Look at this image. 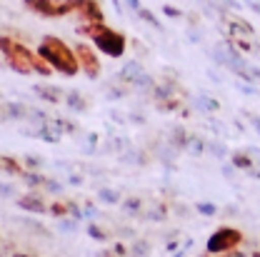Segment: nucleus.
Listing matches in <instances>:
<instances>
[{
    "mask_svg": "<svg viewBox=\"0 0 260 257\" xmlns=\"http://www.w3.org/2000/svg\"><path fill=\"white\" fill-rule=\"evenodd\" d=\"M208 153H210L215 160H225V158H230L228 145L225 142H220V140H210V142H208Z\"/></svg>",
    "mask_w": 260,
    "mask_h": 257,
    "instance_id": "c85d7f7f",
    "label": "nucleus"
},
{
    "mask_svg": "<svg viewBox=\"0 0 260 257\" xmlns=\"http://www.w3.org/2000/svg\"><path fill=\"white\" fill-rule=\"evenodd\" d=\"M105 28H108V23H78V25H75V32H78L80 38H85V40H93V38H98Z\"/></svg>",
    "mask_w": 260,
    "mask_h": 257,
    "instance_id": "aec40b11",
    "label": "nucleus"
},
{
    "mask_svg": "<svg viewBox=\"0 0 260 257\" xmlns=\"http://www.w3.org/2000/svg\"><path fill=\"white\" fill-rule=\"evenodd\" d=\"M113 252H115L118 257H130V247L125 245V242L115 240V242H113Z\"/></svg>",
    "mask_w": 260,
    "mask_h": 257,
    "instance_id": "79ce46f5",
    "label": "nucleus"
},
{
    "mask_svg": "<svg viewBox=\"0 0 260 257\" xmlns=\"http://www.w3.org/2000/svg\"><path fill=\"white\" fill-rule=\"evenodd\" d=\"M15 205H18L23 212H30V215H48V205H45V200L40 197L38 190H30V193L20 195V197L15 200Z\"/></svg>",
    "mask_w": 260,
    "mask_h": 257,
    "instance_id": "6e6552de",
    "label": "nucleus"
},
{
    "mask_svg": "<svg viewBox=\"0 0 260 257\" xmlns=\"http://www.w3.org/2000/svg\"><path fill=\"white\" fill-rule=\"evenodd\" d=\"M50 125L58 130L60 135H75V132L80 130V125H78V123H73L70 118H63V115H55V118H50Z\"/></svg>",
    "mask_w": 260,
    "mask_h": 257,
    "instance_id": "412c9836",
    "label": "nucleus"
},
{
    "mask_svg": "<svg viewBox=\"0 0 260 257\" xmlns=\"http://www.w3.org/2000/svg\"><path fill=\"white\" fill-rule=\"evenodd\" d=\"M175 95H185V90H180L173 78H162L160 83L155 85V90H153L150 97H153V102H160V100H168V97H175Z\"/></svg>",
    "mask_w": 260,
    "mask_h": 257,
    "instance_id": "f8f14e48",
    "label": "nucleus"
},
{
    "mask_svg": "<svg viewBox=\"0 0 260 257\" xmlns=\"http://www.w3.org/2000/svg\"><path fill=\"white\" fill-rule=\"evenodd\" d=\"M10 257H38L35 252H30V250H20V252H13Z\"/></svg>",
    "mask_w": 260,
    "mask_h": 257,
    "instance_id": "bf43d9fd",
    "label": "nucleus"
},
{
    "mask_svg": "<svg viewBox=\"0 0 260 257\" xmlns=\"http://www.w3.org/2000/svg\"><path fill=\"white\" fill-rule=\"evenodd\" d=\"M143 72H145V67H143V63H140V60H128V63L120 67V72L115 75V80H118L120 85H125V88L130 90V85H133V83H135Z\"/></svg>",
    "mask_w": 260,
    "mask_h": 257,
    "instance_id": "9d476101",
    "label": "nucleus"
},
{
    "mask_svg": "<svg viewBox=\"0 0 260 257\" xmlns=\"http://www.w3.org/2000/svg\"><path fill=\"white\" fill-rule=\"evenodd\" d=\"M32 72H35V75H40V78H50V75H53V67H50V65L35 53V58H32Z\"/></svg>",
    "mask_w": 260,
    "mask_h": 257,
    "instance_id": "2f4dec72",
    "label": "nucleus"
},
{
    "mask_svg": "<svg viewBox=\"0 0 260 257\" xmlns=\"http://www.w3.org/2000/svg\"><path fill=\"white\" fill-rule=\"evenodd\" d=\"M160 13L165 18H173V20H180V18H185V13L180 10V8H175V5H170V3H165L160 8Z\"/></svg>",
    "mask_w": 260,
    "mask_h": 257,
    "instance_id": "c9c22d12",
    "label": "nucleus"
},
{
    "mask_svg": "<svg viewBox=\"0 0 260 257\" xmlns=\"http://www.w3.org/2000/svg\"><path fill=\"white\" fill-rule=\"evenodd\" d=\"M255 50H260V45H255Z\"/></svg>",
    "mask_w": 260,
    "mask_h": 257,
    "instance_id": "0e129e2a",
    "label": "nucleus"
},
{
    "mask_svg": "<svg viewBox=\"0 0 260 257\" xmlns=\"http://www.w3.org/2000/svg\"><path fill=\"white\" fill-rule=\"evenodd\" d=\"M98 200L105 202V205H120V202H123V195L118 193V190L103 188V190H98Z\"/></svg>",
    "mask_w": 260,
    "mask_h": 257,
    "instance_id": "c756f323",
    "label": "nucleus"
},
{
    "mask_svg": "<svg viewBox=\"0 0 260 257\" xmlns=\"http://www.w3.org/2000/svg\"><path fill=\"white\" fill-rule=\"evenodd\" d=\"M0 162H3V172H8V175H23L25 172V165L23 160H18V158H13V155H0Z\"/></svg>",
    "mask_w": 260,
    "mask_h": 257,
    "instance_id": "5701e85b",
    "label": "nucleus"
},
{
    "mask_svg": "<svg viewBox=\"0 0 260 257\" xmlns=\"http://www.w3.org/2000/svg\"><path fill=\"white\" fill-rule=\"evenodd\" d=\"M23 165L30 167V170H38V167H43V160L35 158V155H25V158H23Z\"/></svg>",
    "mask_w": 260,
    "mask_h": 257,
    "instance_id": "37998d69",
    "label": "nucleus"
},
{
    "mask_svg": "<svg viewBox=\"0 0 260 257\" xmlns=\"http://www.w3.org/2000/svg\"><path fill=\"white\" fill-rule=\"evenodd\" d=\"M0 172H3V162H0Z\"/></svg>",
    "mask_w": 260,
    "mask_h": 257,
    "instance_id": "e2e57ef3",
    "label": "nucleus"
},
{
    "mask_svg": "<svg viewBox=\"0 0 260 257\" xmlns=\"http://www.w3.org/2000/svg\"><path fill=\"white\" fill-rule=\"evenodd\" d=\"M68 207H70V217H75L78 223H80V220H85V210H83L75 200H68Z\"/></svg>",
    "mask_w": 260,
    "mask_h": 257,
    "instance_id": "58836bf2",
    "label": "nucleus"
},
{
    "mask_svg": "<svg viewBox=\"0 0 260 257\" xmlns=\"http://www.w3.org/2000/svg\"><path fill=\"white\" fill-rule=\"evenodd\" d=\"M185 153H190L193 158H200L203 153H208V140H205V137H200V135H195V132H190V140H188Z\"/></svg>",
    "mask_w": 260,
    "mask_h": 257,
    "instance_id": "393cba45",
    "label": "nucleus"
},
{
    "mask_svg": "<svg viewBox=\"0 0 260 257\" xmlns=\"http://www.w3.org/2000/svg\"><path fill=\"white\" fill-rule=\"evenodd\" d=\"M93 257H118V255L113 252V247H108V250H98Z\"/></svg>",
    "mask_w": 260,
    "mask_h": 257,
    "instance_id": "603ef678",
    "label": "nucleus"
},
{
    "mask_svg": "<svg viewBox=\"0 0 260 257\" xmlns=\"http://www.w3.org/2000/svg\"><path fill=\"white\" fill-rule=\"evenodd\" d=\"M233 43H235V48H238L240 53H253V50H255V43L248 40V38H233Z\"/></svg>",
    "mask_w": 260,
    "mask_h": 257,
    "instance_id": "e433bc0d",
    "label": "nucleus"
},
{
    "mask_svg": "<svg viewBox=\"0 0 260 257\" xmlns=\"http://www.w3.org/2000/svg\"><path fill=\"white\" fill-rule=\"evenodd\" d=\"M23 5L30 13L40 15V18H50V20L75 13V3L73 0H23Z\"/></svg>",
    "mask_w": 260,
    "mask_h": 257,
    "instance_id": "39448f33",
    "label": "nucleus"
},
{
    "mask_svg": "<svg viewBox=\"0 0 260 257\" xmlns=\"http://www.w3.org/2000/svg\"><path fill=\"white\" fill-rule=\"evenodd\" d=\"M0 120H5V118H3V115H0Z\"/></svg>",
    "mask_w": 260,
    "mask_h": 257,
    "instance_id": "69168bd1",
    "label": "nucleus"
},
{
    "mask_svg": "<svg viewBox=\"0 0 260 257\" xmlns=\"http://www.w3.org/2000/svg\"><path fill=\"white\" fill-rule=\"evenodd\" d=\"M25 135H30V137H38V140H43V142H48V145H58L60 142V132L53 128L50 123L48 125H43V128H32V130H25Z\"/></svg>",
    "mask_w": 260,
    "mask_h": 257,
    "instance_id": "f3484780",
    "label": "nucleus"
},
{
    "mask_svg": "<svg viewBox=\"0 0 260 257\" xmlns=\"http://www.w3.org/2000/svg\"><path fill=\"white\" fill-rule=\"evenodd\" d=\"M220 3H225V0H220Z\"/></svg>",
    "mask_w": 260,
    "mask_h": 257,
    "instance_id": "338daca9",
    "label": "nucleus"
},
{
    "mask_svg": "<svg viewBox=\"0 0 260 257\" xmlns=\"http://www.w3.org/2000/svg\"><path fill=\"white\" fill-rule=\"evenodd\" d=\"M83 210H85V220H90V217H95V212H98V207H95V205H93V202H90V200L85 202V207H83Z\"/></svg>",
    "mask_w": 260,
    "mask_h": 257,
    "instance_id": "09e8293b",
    "label": "nucleus"
},
{
    "mask_svg": "<svg viewBox=\"0 0 260 257\" xmlns=\"http://www.w3.org/2000/svg\"><path fill=\"white\" fill-rule=\"evenodd\" d=\"M120 210H123L125 215H140V212H143V200H140V197H135V195L123 197V202H120Z\"/></svg>",
    "mask_w": 260,
    "mask_h": 257,
    "instance_id": "a878e982",
    "label": "nucleus"
},
{
    "mask_svg": "<svg viewBox=\"0 0 260 257\" xmlns=\"http://www.w3.org/2000/svg\"><path fill=\"white\" fill-rule=\"evenodd\" d=\"M128 120L130 123H135V125H145V118H143V115H130Z\"/></svg>",
    "mask_w": 260,
    "mask_h": 257,
    "instance_id": "13d9d810",
    "label": "nucleus"
},
{
    "mask_svg": "<svg viewBox=\"0 0 260 257\" xmlns=\"http://www.w3.org/2000/svg\"><path fill=\"white\" fill-rule=\"evenodd\" d=\"M200 257H248V252H243L238 247V250H228V252H203Z\"/></svg>",
    "mask_w": 260,
    "mask_h": 257,
    "instance_id": "ea45409f",
    "label": "nucleus"
},
{
    "mask_svg": "<svg viewBox=\"0 0 260 257\" xmlns=\"http://www.w3.org/2000/svg\"><path fill=\"white\" fill-rule=\"evenodd\" d=\"M35 53L50 65L55 72H60L63 78L80 75V63H78L75 50H73L65 40L55 38V35H43L40 43H38V48H35Z\"/></svg>",
    "mask_w": 260,
    "mask_h": 257,
    "instance_id": "f257e3e1",
    "label": "nucleus"
},
{
    "mask_svg": "<svg viewBox=\"0 0 260 257\" xmlns=\"http://www.w3.org/2000/svg\"><path fill=\"white\" fill-rule=\"evenodd\" d=\"M78 23H105V13L98 0H73Z\"/></svg>",
    "mask_w": 260,
    "mask_h": 257,
    "instance_id": "0eeeda50",
    "label": "nucleus"
},
{
    "mask_svg": "<svg viewBox=\"0 0 260 257\" xmlns=\"http://www.w3.org/2000/svg\"><path fill=\"white\" fill-rule=\"evenodd\" d=\"M165 250H168L170 255H173V252H178V250H180V245H178V240H170V242L165 245Z\"/></svg>",
    "mask_w": 260,
    "mask_h": 257,
    "instance_id": "8fccbe9b",
    "label": "nucleus"
},
{
    "mask_svg": "<svg viewBox=\"0 0 260 257\" xmlns=\"http://www.w3.org/2000/svg\"><path fill=\"white\" fill-rule=\"evenodd\" d=\"M245 118H248V123H250V128L255 130L260 135V115H255V113H245Z\"/></svg>",
    "mask_w": 260,
    "mask_h": 257,
    "instance_id": "de8ad7c7",
    "label": "nucleus"
},
{
    "mask_svg": "<svg viewBox=\"0 0 260 257\" xmlns=\"http://www.w3.org/2000/svg\"><path fill=\"white\" fill-rule=\"evenodd\" d=\"M188 95H175V97H168V100H160V102H153L155 110L162 113V115H170V113H180L183 110V100Z\"/></svg>",
    "mask_w": 260,
    "mask_h": 257,
    "instance_id": "6ab92c4d",
    "label": "nucleus"
},
{
    "mask_svg": "<svg viewBox=\"0 0 260 257\" xmlns=\"http://www.w3.org/2000/svg\"><path fill=\"white\" fill-rule=\"evenodd\" d=\"M135 15H138L143 23H148V25H153V28H158V30H160V23H158V18H155V13H153V10H148V8H140Z\"/></svg>",
    "mask_w": 260,
    "mask_h": 257,
    "instance_id": "f704fd0d",
    "label": "nucleus"
},
{
    "mask_svg": "<svg viewBox=\"0 0 260 257\" xmlns=\"http://www.w3.org/2000/svg\"><path fill=\"white\" fill-rule=\"evenodd\" d=\"M190 107L198 110V113H205V115L220 113V102H218L213 95H208V93H198V95L190 97Z\"/></svg>",
    "mask_w": 260,
    "mask_h": 257,
    "instance_id": "ddd939ff",
    "label": "nucleus"
},
{
    "mask_svg": "<svg viewBox=\"0 0 260 257\" xmlns=\"http://www.w3.org/2000/svg\"><path fill=\"white\" fill-rule=\"evenodd\" d=\"M228 32L230 38H248V40H253V35H255V28L245 20V18H240V15H228Z\"/></svg>",
    "mask_w": 260,
    "mask_h": 257,
    "instance_id": "1a4fd4ad",
    "label": "nucleus"
},
{
    "mask_svg": "<svg viewBox=\"0 0 260 257\" xmlns=\"http://www.w3.org/2000/svg\"><path fill=\"white\" fill-rule=\"evenodd\" d=\"M125 5H128V8L133 10V13H138V10L143 8V5H140V0H125Z\"/></svg>",
    "mask_w": 260,
    "mask_h": 257,
    "instance_id": "5fc2aeb1",
    "label": "nucleus"
},
{
    "mask_svg": "<svg viewBox=\"0 0 260 257\" xmlns=\"http://www.w3.org/2000/svg\"><path fill=\"white\" fill-rule=\"evenodd\" d=\"M228 160H230V165H233L235 170H240V172L255 170V158L250 155V150H233Z\"/></svg>",
    "mask_w": 260,
    "mask_h": 257,
    "instance_id": "4468645a",
    "label": "nucleus"
},
{
    "mask_svg": "<svg viewBox=\"0 0 260 257\" xmlns=\"http://www.w3.org/2000/svg\"><path fill=\"white\" fill-rule=\"evenodd\" d=\"M128 95V93H125V88H110V90H108V100H120V97H125Z\"/></svg>",
    "mask_w": 260,
    "mask_h": 257,
    "instance_id": "a18cd8bd",
    "label": "nucleus"
},
{
    "mask_svg": "<svg viewBox=\"0 0 260 257\" xmlns=\"http://www.w3.org/2000/svg\"><path fill=\"white\" fill-rule=\"evenodd\" d=\"M90 43L95 45V50L100 55H108V58H113V60H120V58L128 53V45H130L128 35L115 30V28H110V25L100 32L98 38H93Z\"/></svg>",
    "mask_w": 260,
    "mask_h": 257,
    "instance_id": "f03ea898",
    "label": "nucleus"
},
{
    "mask_svg": "<svg viewBox=\"0 0 260 257\" xmlns=\"http://www.w3.org/2000/svg\"><path fill=\"white\" fill-rule=\"evenodd\" d=\"M245 5H248L253 13H258V15H260V3H258V0H245Z\"/></svg>",
    "mask_w": 260,
    "mask_h": 257,
    "instance_id": "6e6d98bb",
    "label": "nucleus"
},
{
    "mask_svg": "<svg viewBox=\"0 0 260 257\" xmlns=\"http://www.w3.org/2000/svg\"><path fill=\"white\" fill-rule=\"evenodd\" d=\"M73 50H75V55H78L80 72H83L88 80H100V75H103V63H100V53L95 50V45L80 40V43L73 45Z\"/></svg>",
    "mask_w": 260,
    "mask_h": 257,
    "instance_id": "20e7f679",
    "label": "nucleus"
},
{
    "mask_svg": "<svg viewBox=\"0 0 260 257\" xmlns=\"http://www.w3.org/2000/svg\"><path fill=\"white\" fill-rule=\"evenodd\" d=\"M188 140H190V132L183 128V125H175V128L170 130V135H168V145H170L175 153H185Z\"/></svg>",
    "mask_w": 260,
    "mask_h": 257,
    "instance_id": "dca6fc26",
    "label": "nucleus"
},
{
    "mask_svg": "<svg viewBox=\"0 0 260 257\" xmlns=\"http://www.w3.org/2000/svg\"><path fill=\"white\" fill-rule=\"evenodd\" d=\"M95 148H98V135L95 132H90L88 140H85V153H95Z\"/></svg>",
    "mask_w": 260,
    "mask_h": 257,
    "instance_id": "49530a36",
    "label": "nucleus"
},
{
    "mask_svg": "<svg viewBox=\"0 0 260 257\" xmlns=\"http://www.w3.org/2000/svg\"><path fill=\"white\" fill-rule=\"evenodd\" d=\"M150 223H165L168 217H170V207H168V202H155V207L145 215Z\"/></svg>",
    "mask_w": 260,
    "mask_h": 257,
    "instance_id": "bb28decb",
    "label": "nucleus"
},
{
    "mask_svg": "<svg viewBox=\"0 0 260 257\" xmlns=\"http://www.w3.org/2000/svg\"><path fill=\"white\" fill-rule=\"evenodd\" d=\"M238 90H240L243 95H258V85H255V83H243V80H238Z\"/></svg>",
    "mask_w": 260,
    "mask_h": 257,
    "instance_id": "a19ab883",
    "label": "nucleus"
},
{
    "mask_svg": "<svg viewBox=\"0 0 260 257\" xmlns=\"http://www.w3.org/2000/svg\"><path fill=\"white\" fill-rule=\"evenodd\" d=\"M20 180L30 188V190H38V188H45V182H48V177L43 175V172H38V170H25L23 175H20Z\"/></svg>",
    "mask_w": 260,
    "mask_h": 257,
    "instance_id": "b1692460",
    "label": "nucleus"
},
{
    "mask_svg": "<svg viewBox=\"0 0 260 257\" xmlns=\"http://www.w3.org/2000/svg\"><path fill=\"white\" fill-rule=\"evenodd\" d=\"M128 247H130V257H150V252H153V242L145 240V237H135Z\"/></svg>",
    "mask_w": 260,
    "mask_h": 257,
    "instance_id": "4be33fe9",
    "label": "nucleus"
},
{
    "mask_svg": "<svg viewBox=\"0 0 260 257\" xmlns=\"http://www.w3.org/2000/svg\"><path fill=\"white\" fill-rule=\"evenodd\" d=\"M3 113H5V120L20 123V120H28L30 107H25L23 102H5V105H3Z\"/></svg>",
    "mask_w": 260,
    "mask_h": 257,
    "instance_id": "a211bd4d",
    "label": "nucleus"
},
{
    "mask_svg": "<svg viewBox=\"0 0 260 257\" xmlns=\"http://www.w3.org/2000/svg\"><path fill=\"white\" fill-rule=\"evenodd\" d=\"M32 93L40 97V100L53 102V105H58V102H63V100H65V90H63V88L50 85V83H38V85H32Z\"/></svg>",
    "mask_w": 260,
    "mask_h": 257,
    "instance_id": "9b49d317",
    "label": "nucleus"
},
{
    "mask_svg": "<svg viewBox=\"0 0 260 257\" xmlns=\"http://www.w3.org/2000/svg\"><path fill=\"white\" fill-rule=\"evenodd\" d=\"M245 242V235L240 227L233 225H220L213 230V235L205 242V252H228V250H238Z\"/></svg>",
    "mask_w": 260,
    "mask_h": 257,
    "instance_id": "7ed1b4c3",
    "label": "nucleus"
},
{
    "mask_svg": "<svg viewBox=\"0 0 260 257\" xmlns=\"http://www.w3.org/2000/svg\"><path fill=\"white\" fill-rule=\"evenodd\" d=\"M48 215H53V217H58V220H63L70 215V207H68V200H53L50 205H48Z\"/></svg>",
    "mask_w": 260,
    "mask_h": 257,
    "instance_id": "cd10ccee",
    "label": "nucleus"
},
{
    "mask_svg": "<svg viewBox=\"0 0 260 257\" xmlns=\"http://www.w3.org/2000/svg\"><path fill=\"white\" fill-rule=\"evenodd\" d=\"M68 182H70V185H83V175H70Z\"/></svg>",
    "mask_w": 260,
    "mask_h": 257,
    "instance_id": "4d7b16f0",
    "label": "nucleus"
},
{
    "mask_svg": "<svg viewBox=\"0 0 260 257\" xmlns=\"http://www.w3.org/2000/svg\"><path fill=\"white\" fill-rule=\"evenodd\" d=\"M0 257H3V252H0Z\"/></svg>",
    "mask_w": 260,
    "mask_h": 257,
    "instance_id": "774afa93",
    "label": "nucleus"
},
{
    "mask_svg": "<svg viewBox=\"0 0 260 257\" xmlns=\"http://www.w3.org/2000/svg\"><path fill=\"white\" fill-rule=\"evenodd\" d=\"M188 40H190V43H200V40H203V38H200V32L190 30V35H188Z\"/></svg>",
    "mask_w": 260,
    "mask_h": 257,
    "instance_id": "052dcab7",
    "label": "nucleus"
},
{
    "mask_svg": "<svg viewBox=\"0 0 260 257\" xmlns=\"http://www.w3.org/2000/svg\"><path fill=\"white\" fill-rule=\"evenodd\" d=\"M13 193H15L13 185H0V197H10Z\"/></svg>",
    "mask_w": 260,
    "mask_h": 257,
    "instance_id": "3c124183",
    "label": "nucleus"
},
{
    "mask_svg": "<svg viewBox=\"0 0 260 257\" xmlns=\"http://www.w3.org/2000/svg\"><path fill=\"white\" fill-rule=\"evenodd\" d=\"M28 123H32V128H43V125L50 123V115L43 113V110H38V107H32L30 115H28Z\"/></svg>",
    "mask_w": 260,
    "mask_h": 257,
    "instance_id": "473e14b6",
    "label": "nucleus"
},
{
    "mask_svg": "<svg viewBox=\"0 0 260 257\" xmlns=\"http://www.w3.org/2000/svg\"><path fill=\"white\" fill-rule=\"evenodd\" d=\"M32 58H35V53H32L28 45L15 43L13 53H10L5 60H8V67H10L13 72H18V75H32Z\"/></svg>",
    "mask_w": 260,
    "mask_h": 257,
    "instance_id": "423d86ee",
    "label": "nucleus"
},
{
    "mask_svg": "<svg viewBox=\"0 0 260 257\" xmlns=\"http://www.w3.org/2000/svg\"><path fill=\"white\" fill-rule=\"evenodd\" d=\"M88 235H90L95 242H110V240H113V235H110L105 227L95 225V223H90V225H88Z\"/></svg>",
    "mask_w": 260,
    "mask_h": 257,
    "instance_id": "7c9ffc66",
    "label": "nucleus"
},
{
    "mask_svg": "<svg viewBox=\"0 0 260 257\" xmlns=\"http://www.w3.org/2000/svg\"><path fill=\"white\" fill-rule=\"evenodd\" d=\"M15 43H18V40H13L10 35H0V53H3V55L8 58V55L13 53V48H15Z\"/></svg>",
    "mask_w": 260,
    "mask_h": 257,
    "instance_id": "4c0bfd02",
    "label": "nucleus"
},
{
    "mask_svg": "<svg viewBox=\"0 0 260 257\" xmlns=\"http://www.w3.org/2000/svg\"><path fill=\"white\" fill-rule=\"evenodd\" d=\"M45 190H48V193H63V182H58V180L48 177V182H45Z\"/></svg>",
    "mask_w": 260,
    "mask_h": 257,
    "instance_id": "c03bdc74",
    "label": "nucleus"
},
{
    "mask_svg": "<svg viewBox=\"0 0 260 257\" xmlns=\"http://www.w3.org/2000/svg\"><path fill=\"white\" fill-rule=\"evenodd\" d=\"M193 207H195V212H200L203 217H213V215L220 212V207H218L215 202H195Z\"/></svg>",
    "mask_w": 260,
    "mask_h": 257,
    "instance_id": "72a5a7b5",
    "label": "nucleus"
},
{
    "mask_svg": "<svg viewBox=\"0 0 260 257\" xmlns=\"http://www.w3.org/2000/svg\"><path fill=\"white\" fill-rule=\"evenodd\" d=\"M250 257H260V250H253V252H250Z\"/></svg>",
    "mask_w": 260,
    "mask_h": 257,
    "instance_id": "680f3d73",
    "label": "nucleus"
},
{
    "mask_svg": "<svg viewBox=\"0 0 260 257\" xmlns=\"http://www.w3.org/2000/svg\"><path fill=\"white\" fill-rule=\"evenodd\" d=\"M250 78H253V83H255V85H260V67H255V65L250 67Z\"/></svg>",
    "mask_w": 260,
    "mask_h": 257,
    "instance_id": "864d4df0",
    "label": "nucleus"
},
{
    "mask_svg": "<svg viewBox=\"0 0 260 257\" xmlns=\"http://www.w3.org/2000/svg\"><path fill=\"white\" fill-rule=\"evenodd\" d=\"M65 105L73 110V113H78V115H83V113H88V107H90V100L83 95L80 90H68L65 93Z\"/></svg>",
    "mask_w": 260,
    "mask_h": 257,
    "instance_id": "2eb2a0df",
    "label": "nucleus"
}]
</instances>
